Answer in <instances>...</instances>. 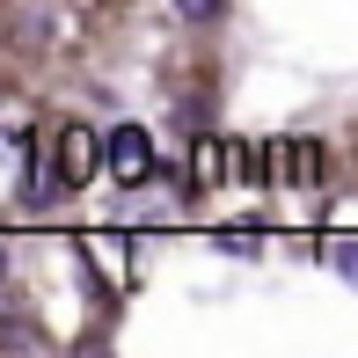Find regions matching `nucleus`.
I'll return each instance as SVG.
<instances>
[{
  "label": "nucleus",
  "instance_id": "1",
  "mask_svg": "<svg viewBox=\"0 0 358 358\" xmlns=\"http://www.w3.org/2000/svg\"><path fill=\"white\" fill-rule=\"evenodd\" d=\"M103 154H110V176H117V183H146V176H154V139H146V124H117V132L103 139Z\"/></svg>",
  "mask_w": 358,
  "mask_h": 358
},
{
  "label": "nucleus",
  "instance_id": "3",
  "mask_svg": "<svg viewBox=\"0 0 358 358\" xmlns=\"http://www.w3.org/2000/svg\"><path fill=\"white\" fill-rule=\"evenodd\" d=\"M176 15H183V22H220L227 0H176Z\"/></svg>",
  "mask_w": 358,
  "mask_h": 358
},
{
  "label": "nucleus",
  "instance_id": "2",
  "mask_svg": "<svg viewBox=\"0 0 358 358\" xmlns=\"http://www.w3.org/2000/svg\"><path fill=\"white\" fill-rule=\"evenodd\" d=\"M103 161H110V154H103V139H95L88 124H59V176H66V190L88 183Z\"/></svg>",
  "mask_w": 358,
  "mask_h": 358
},
{
  "label": "nucleus",
  "instance_id": "5",
  "mask_svg": "<svg viewBox=\"0 0 358 358\" xmlns=\"http://www.w3.org/2000/svg\"><path fill=\"white\" fill-rule=\"evenodd\" d=\"M0 278H8V256H0Z\"/></svg>",
  "mask_w": 358,
  "mask_h": 358
},
{
  "label": "nucleus",
  "instance_id": "4",
  "mask_svg": "<svg viewBox=\"0 0 358 358\" xmlns=\"http://www.w3.org/2000/svg\"><path fill=\"white\" fill-rule=\"evenodd\" d=\"M336 271H344V278L358 285V241H336Z\"/></svg>",
  "mask_w": 358,
  "mask_h": 358
}]
</instances>
